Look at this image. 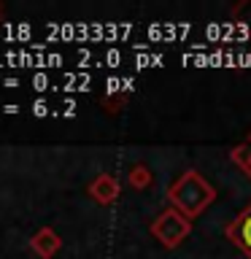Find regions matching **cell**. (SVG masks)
Segmentation results:
<instances>
[{
  "mask_svg": "<svg viewBox=\"0 0 251 259\" xmlns=\"http://www.w3.org/2000/svg\"><path fill=\"white\" fill-rule=\"evenodd\" d=\"M173 202L176 205H181L186 213H197L202 205H208L211 202V189L205 181H200L197 176H186L181 184L173 186Z\"/></svg>",
  "mask_w": 251,
  "mask_h": 259,
  "instance_id": "obj_1",
  "label": "cell"
},
{
  "mask_svg": "<svg viewBox=\"0 0 251 259\" xmlns=\"http://www.w3.org/2000/svg\"><path fill=\"white\" fill-rule=\"evenodd\" d=\"M238 240H240V246L251 254V213L240 222V227H238Z\"/></svg>",
  "mask_w": 251,
  "mask_h": 259,
  "instance_id": "obj_2",
  "label": "cell"
}]
</instances>
